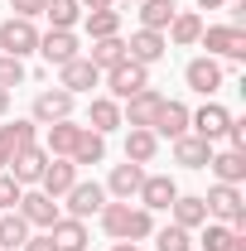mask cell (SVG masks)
<instances>
[{
  "mask_svg": "<svg viewBox=\"0 0 246 251\" xmlns=\"http://www.w3.org/2000/svg\"><path fill=\"white\" fill-rule=\"evenodd\" d=\"M5 111H10V92L0 87V116H5Z\"/></svg>",
  "mask_w": 246,
  "mask_h": 251,
  "instance_id": "f6af8a7d",
  "label": "cell"
},
{
  "mask_svg": "<svg viewBox=\"0 0 246 251\" xmlns=\"http://www.w3.org/2000/svg\"><path fill=\"white\" fill-rule=\"evenodd\" d=\"M25 82V58H10V53H0V87L10 92V87H20Z\"/></svg>",
  "mask_w": 246,
  "mask_h": 251,
  "instance_id": "8d00e7d4",
  "label": "cell"
},
{
  "mask_svg": "<svg viewBox=\"0 0 246 251\" xmlns=\"http://www.w3.org/2000/svg\"><path fill=\"white\" fill-rule=\"evenodd\" d=\"M39 53H44L49 68L73 63V58H77V34H73V29H49V34H39Z\"/></svg>",
  "mask_w": 246,
  "mask_h": 251,
  "instance_id": "4fadbf2b",
  "label": "cell"
},
{
  "mask_svg": "<svg viewBox=\"0 0 246 251\" xmlns=\"http://www.w3.org/2000/svg\"><path fill=\"white\" fill-rule=\"evenodd\" d=\"M20 251H58V247H53V237H49V232H39V237H29Z\"/></svg>",
  "mask_w": 246,
  "mask_h": 251,
  "instance_id": "ab89813d",
  "label": "cell"
},
{
  "mask_svg": "<svg viewBox=\"0 0 246 251\" xmlns=\"http://www.w3.org/2000/svg\"><path fill=\"white\" fill-rule=\"evenodd\" d=\"M116 126H121V101H116V97H92V106H87V130L106 135V130H116Z\"/></svg>",
  "mask_w": 246,
  "mask_h": 251,
  "instance_id": "d4e9b609",
  "label": "cell"
},
{
  "mask_svg": "<svg viewBox=\"0 0 246 251\" xmlns=\"http://www.w3.org/2000/svg\"><path fill=\"white\" fill-rule=\"evenodd\" d=\"M29 242V222L20 213H0V251H20Z\"/></svg>",
  "mask_w": 246,
  "mask_h": 251,
  "instance_id": "4dcf8cb0",
  "label": "cell"
},
{
  "mask_svg": "<svg viewBox=\"0 0 246 251\" xmlns=\"http://www.w3.org/2000/svg\"><path fill=\"white\" fill-rule=\"evenodd\" d=\"M213 140H203V135H179L174 140V164H184V169H208V159H213Z\"/></svg>",
  "mask_w": 246,
  "mask_h": 251,
  "instance_id": "2e32d148",
  "label": "cell"
},
{
  "mask_svg": "<svg viewBox=\"0 0 246 251\" xmlns=\"http://www.w3.org/2000/svg\"><path fill=\"white\" fill-rule=\"evenodd\" d=\"M208 169L217 174V184H242L246 179V150H213Z\"/></svg>",
  "mask_w": 246,
  "mask_h": 251,
  "instance_id": "7402d4cb",
  "label": "cell"
},
{
  "mask_svg": "<svg viewBox=\"0 0 246 251\" xmlns=\"http://www.w3.org/2000/svg\"><path fill=\"white\" fill-rule=\"evenodd\" d=\"M82 25H87L92 39H111V34H121V15H116V10H87Z\"/></svg>",
  "mask_w": 246,
  "mask_h": 251,
  "instance_id": "836d02e7",
  "label": "cell"
},
{
  "mask_svg": "<svg viewBox=\"0 0 246 251\" xmlns=\"http://www.w3.org/2000/svg\"><path fill=\"white\" fill-rule=\"evenodd\" d=\"M150 130H154V135H169V140L188 135V106H184V101H169V97H164V106H159V116H154Z\"/></svg>",
  "mask_w": 246,
  "mask_h": 251,
  "instance_id": "ffe728a7",
  "label": "cell"
},
{
  "mask_svg": "<svg viewBox=\"0 0 246 251\" xmlns=\"http://www.w3.org/2000/svg\"><path fill=\"white\" fill-rule=\"evenodd\" d=\"M0 140L10 145V155H20V150L39 145V126L34 121H10V126H0Z\"/></svg>",
  "mask_w": 246,
  "mask_h": 251,
  "instance_id": "1f68e13d",
  "label": "cell"
},
{
  "mask_svg": "<svg viewBox=\"0 0 246 251\" xmlns=\"http://www.w3.org/2000/svg\"><path fill=\"white\" fill-rule=\"evenodd\" d=\"M217 5H227V0H198V10H217Z\"/></svg>",
  "mask_w": 246,
  "mask_h": 251,
  "instance_id": "ee69618b",
  "label": "cell"
},
{
  "mask_svg": "<svg viewBox=\"0 0 246 251\" xmlns=\"http://www.w3.org/2000/svg\"><path fill=\"white\" fill-rule=\"evenodd\" d=\"M20 193H25V188L10 179V169H0V213H15V208H20Z\"/></svg>",
  "mask_w": 246,
  "mask_h": 251,
  "instance_id": "74e56055",
  "label": "cell"
},
{
  "mask_svg": "<svg viewBox=\"0 0 246 251\" xmlns=\"http://www.w3.org/2000/svg\"><path fill=\"white\" fill-rule=\"evenodd\" d=\"M150 237H154V251H193V237H188L184 227H174V222L159 227V232H150Z\"/></svg>",
  "mask_w": 246,
  "mask_h": 251,
  "instance_id": "e575fe53",
  "label": "cell"
},
{
  "mask_svg": "<svg viewBox=\"0 0 246 251\" xmlns=\"http://www.w3.org/2000/svg\"><path fill=\"white\" fill-rule=\"evenodd\" d=\"M203 208H208L213 222H227L237 237H246V198H242L237 184H213L203 193Z\"/></svg>",
  "mask_w": 246,
  "mask_h": 251,
  "instance_id": "7a4b0ae2",
  "label": "cell"
},
{
  "mask_svg": "<svg viewBox=\"0 0 246 251\" xmlns=\"http://www.w3.org/2000/svg\"><path fill=\"white\" fill-rule=\"evenodd\" d=\"M169 53V39L159 29H135L130 39H125V58L130 63H140V68H150V63H159Z\"/></svg>",
  "mask_w": 246,
  "mask_h": 251,
  "instance_id": "8fae6325",
  "label": "cell"
},
{
  "mask_svg": "<svg viewBox=\"0 0 246 251\" xmlns=\"http://www.w3.org/2000/svg\"><path fill=\"white\" fill-rule=\"evenodd\" d=\"M49 237H53L58 251H87V222L82 218H58L49 227Z\"/></svg>",
  "mask_w": 246,
  "mask_h": 251,
  "instance_id": "603a6c76",
  "label": "cell"
},
{
  "mask_svg": "<svg viewBox=\"0 0 246 251\" xmlns=\"http://www.w3.org/2000/svg\"><path fill=\"white\" fill-rule=\"evenodd\" d=\"M154 155H159V135L145 130V126H130L125 130V159L130 164H150Z\"/></svg>",
  "mask_w": 246,
  "mask_h": 251,
  "instance_id": "cb8c5ba5",
  "label": "cell"
},
{
  "mask_svg": "<svg viewBox=\"0 0 246 251\" xmlns=\"http://www.w3.org/2000/svg\"><path fill=\"white\" fill-rule=\"evenodd\" d=\"M82 10H111V0H77Z\"/></svg>",
  "mask_w": 246,
  "mask_h": 251,
  "instance_id": "60d3db41",
  "label": "cell"
},
{
  "mask_svg": "<svg viewBox=\"0 0 246 251\" xmlns=\"http://www.w3.org/2000/svg\"><path fill=\"white\" fill-rule=\"evenodd\" d=\"M73 101H77V97H73V92H63V87H44V92L34 97V116H29V121H34V126L68 121V116H73Z\"/></svg>",
  "mask_w": 246,
  "mask_h": 251,
  "instance_id": "52a82bcc",
  "label": "cell"
},
{
  "mask_svg": "<svg viewBox=\"0 0 246 251\" xmlns=\"http://www.w3.org/2000/svg\"><path fill=\"white\" fill-rule=\"evenodd\" d=\"M73 184H77V164H73V159H49V169H44V179H39V193L63 198Z\"/></svg>",
  "mask_w": 246,
  "mask_h": 251,
  "instance_id": "d6986e66",
  "label": "cell"
},
{
  "mask_svg": "<svg viewBox=\"0 0 246 251\" xmlns=\"http://www.w3.org/2000/svg\"><path fill=\"white\" fill-rule=\"evenodd\" d=\"M87 63L92 68H116V63H125V39L121 34H111V39H92V53H87Z\"/></svg>",
  "mask_w": 246,
  "mask_h": 251,
  "instance_id": "83f0119b",
  "label": "cell"
},
{
  "mask_svg": "<svg viewBox=\"0 0 246 251\" xmlns=\"http://www.w3.org/2000/svg\"><path fill=\"white\" fill-rule=\"evenodd\" d=\"M10 10H15L20 20H39V15L49 10V0H10Z\"/></svg>",
  "mask_w": 246,
  "mask_h": 251,
  "instance_id": "f35d334b",
  "label": "cell"
},
{
  "mask_svg": "<svg viewBox=\"0 0 246 251\" xmlns=\"http://www.w3.org/2000/svg\"><path fill=\"white\" fill-rule=\"evenodd\" d=\"M15 213L29 222V227H44V232L63 218V213H58V198H49V193H39V188H25V193H20V208H15Z\"/></svg>",
  "mask_w": 246,
  "mask_h": 251,
  "instance_id": "8992f818",
  "label": "cell"
},
{
  "mask_svg": "<svg viewBox=\"0 0 246 251\" xmlns=\"http://www.w3.org/2000/svg\"><path fill=\"white\" fill-rule=\"evenodd\" d=\"M0 53H10V58H29V53H39V29H34V20L10 15V20L0 25Z\"/></svg>",
  "mask_w": 246,
  "mask_h": 251,
  "instance_id": "277c9868",
  "label": "cell"
},
{
  "mask_svg": "<svg viewBox=\"0 0 246 251\" xmlns=\"http://www.w3.org/2000/svg\"><path fill=\"white\" fill-rule=\"evenodd\" d=\"M111 251H140L135 242H111Z\"/></svg>",
  "mask_w": 246,
  "mask_h": 251,
  "instance_id": "7bdbcfd3",
  "label": "cell"
},
{
  "mask_svg": "<svg viewBox=\"0 0 246 251\" xmlns=\"http://www.w3.org/2000/svg\"><path fill=\"white\" fill-rule=\"evenodd\" d=\"M169 213H174V227H184V232H193V227L208 222V208H203L198 193H179V198L169 203Z\"/></svg>",
  "mask_w": 246,
  "mask_h": 251,
  "instance_id": "484cf974",
  "label": "cell"
},
{
  "mask_svg": "<svg viewBox=\"0 0 246 251\" xmlns=\"http://www.w3.org/2000/svg\"><path fill=\"white\" fill-rule=\"evenodd\" d=\"M232 237H237V232H232L227 222H213V218H208L198 242H203V251H227V247H232Z\"/></svg>",
  "mask_w": 246,
  "mask_h": 251,
  "instance_id": "d590c367",
  "label": "cell"
},
{
  "mask_svg": "<svg viewBox=\"0 0 246 251\" xmlns=\"http://www.w3.org/2000/svg\"><path fill=\"white\" fill-rule=\"evenodd\" d=\"M159 106H164V92H154V87L125 97L121 101V126H145V130H150L154 116H159Z\"/></svg>",
  "mask_w": 246,
  "mask_h": 251,
  "instance_id": "9c48e42d",
  "label": "cell"
},
{
  "mask_svg": "<svg viewBox=\"0 0 246 251\" xmlns=\"http://www.w3.org/2000/svg\"><path fill=\"white\" fill-rule=\"evenodd\" d=\"M49 150L44 145H29V150H20V155L10 159V179L20 188H39V179H44V169H49Z\"/></svg>",
  "mask_w": 246,
  "mask_h": 251,
  "instance_id": "ba28073f",
  "label": "cell"
},
{
  "mask_svg": "<svg viewBox=\"0 0 246 251\" xmlns=\"http://www.w3.org/2000/svg\"><path fill=\"white\" fill-rule=\"evenodd\" d=\"M73 164H101L106 159V135H97V130H87L82 126V135H77V145H73Z\"/></svg>",
  "mask_w": 246,
  "mask_h": 251,
  "instance_id": "f1b7e54d",
  "label": "cell"
},
{
  "mask_svg": "<svg viewBox=\"0 0 246 251\" xmlns=\"http://www.w3.org/2000/svg\"><path fill=\"white\" fill-rule=\"evenodd\" d=\"M125 5H140V0H125Z\"/></svg>",
  "mask_w": 246,
  "mask_h": 251,
  "instance_id": "bcb514c9",
  "label": "cell"
},
{
  "mask_svg": "<svg viewBox=\"0 0 246 251\" xmlns=\"http://www.w3.org/2000/svg\"><path fill=\"white\" fill-rule=\"evenodd\" d=\"M140 184H145V164H130V159H125V164H116V169H111V179H106L101 188H106L111 198L130 203V198L140 193Z\"/></svg>",
  "mask_w": 246,
  "mask_h": 251,
  "instance_id": "e0dca14e",
  "label": "cell"
},
{
  "mask_svg": "<svg viewBox=\"0 0 246 251\" xmlns=\"http://www.w3.org/2000/svg\"><path fill=\"white\" fill-rule=\"evenodd\" d=\"M179 15V5L174 0H140V29H169V20Z\"/></svg>",
  "mask_w": 246,
  "mask_h": 251,
  "instance_id": "f546056e",
  "label": "cell"
},
{
  "mask_svg": "<svg viewBox=\"0 0 246 251\" xmlns=\"http://www.w3.org/2000/svg\"><path fill=\"white\" fill-rule=\"evenodd\" d=\"M106 87H111V97L116 101H125V97L145 92L150 87V68H140V63H116V68H106Z\"/></svg>",
  "mask_w": 246,
  "mask_h": 251,
  "instance_id": "5b68a950",
  "label": "cell"
},
{
  "mask_svg": "<svg viewBox=\"0 0 246 251\" xmlns=\"http://www.w3.org/2000/svg\"><path fill=\"white\" fill-rule=\"evenodd\" d=\"M97 82H101V68H92L82 53L58 68V87H63V92H73V97H77V92H92Z\"/></svg>",
  "mask_w": 246,
  "mask_h": 251,
  "instance_id": "5bb4252c",
  "label": "cell"
},
{
  "mask_svg": "<svg viewBox=\"0 0 246 251\" xmlns=\"http://www.w3.org/2000/svg\"><path fill=\"white\" fill-rule=\"evenodd\" d=\"M97 218H101V232H106L111 242H145V237L154 232V213H145L140 203L130 208V203H121V198H116V203H101Z\"/></svg>",
  "mask_w": 246,
  "mask_h": 251,
  "instance_id": "6da1fadb",
  "label": "cell"
},
{
  "mask_svg": "<svg viewBox=\"0 0 246 251\" xmlns=\"http://www.w3.org/2000/svg\"><path fill=\"white\" fill-rule=\"evenodd\" d=\"M198 34H203V15H193V10H179V15L169 20L164 39H169L174 49H188V44H198Z\"/></svg>",
  "mask_w": 246,
  "mask_h": 251,
  "instance_id": "4316f807",
  "label": "cell"
},
{
  "mask_svg": "<svg viewBox=\"0 0 246 251\" xmlns=\"http://www.w3.org/2000/svg\"><path fill=\"white\" fill-rule=\"evenodd\" d=\"M140 208L145 213H169V203L179 198V184L169 179V174H145V184H140Z\"/></svg>",
  "mask_w": 246,
  "mask_h": 251,
  "instance_id": "7c38bea8",
  "label": "cell"
},
{
  "mask_svg": "<svg viewBox=\"0 0 246 251\" xmlns=\"http://www.w3.org/2000/svg\"><path fill=\"white\" fill-rule=\"evenodd\" d=\"M77 135H82V126L73 121V116H68V121H53V126H49V135H44V150H49L53 159H68V155H73V145H77Z\"/></svg>",
  "mask_w": 246,
  "mask_h": 251,
  "instance_id": "44dd1931",
  "label": "cell"
},
{
  "mask_svg": "<svg viewBox=\"0 0 246 251\" xmlns=\"http://www.w3.org/2000/svg\"><path fill=\"white\" fill-rule=\"evenodd\" d=\"M63 198H68V218H92V213H101V203H106V188L101 184H82V179H77V184L68 188V193H63Z\"/></svg>",
  "mask_w": 246,
  "mask_h": 251,
  "instance_id": "9a60e30c",
  "label": "cell"
},
{
  "mask_svg": "<svg viewBox=\"0 0 246 251\" xmlns=\"http://www.w3.org/2000/svg\"><path fill=\"white\" fill-rule=\"evenodd\" d=\"M198 44L208 49V58H232V63L246 58V29H232V25H203Z\"/></svg>",
  "mask_w": 246,
  "mask_h": 251,
  "instance_id": "3957f363",
  "label": "cell"
},
{
  "mask_svg": "<svg viewBox=\"0 0 246 251\" xmlns=\"http://www.w3.org/2000/svg\"><path fill=\"white\" fill-rule=\"evenodd\" d=\"M10 159H15V155H10V145L0 140V169H10Z\"/></svg>",
  "mask_w": 246,
  "mask_h": 251,
  "instance_id": "b9f144b4",
  "label": "cell"
},
{
  "mask_svg": "<svg viewBox=\"0 0 246 251\" xmlns=\"http://www.w3.org/2000/svg\"><path fill=\"white\" fill-rule=\"evenodd\" d=\"M227 121H232V111H227L222 101H208V106L188 111V130H193V135H203V140H213V145L227 135Z\"/></svg>",
  "mask_w": 246,
  "mask_h": 251,
  "instance_id": "30bf717a",
  "label": "cell"
},
{
  "mask_svg": "<svg viewBox=\"0 0 246 251\" xmlns=\"http://www.w3.org/2000/svg\"><path fill=\"white\" fill-rule=\"evenodd\" d=\"M184 82L193 87V92L213 97L217 87H222V63H217V58H208V53H203V58H193V63L184 68Z\"/></svg>",
  "mask_w": 246,
  "mask_h": 251,
  "instance_id": "ac0fdd59",
  "label": "cell"
},
{
  "mask_svg": "<svg viewBox=\"0 0 246 251\" xmlns=\"http://www.w3.org/2000/svg\"><path fill=\"white\" fill-rule=\"evenodd\" d=\"M49 29H77V20H82V5L77 0H49Z\"/></svg>",
  "mask_w": 246,
  "mask_h": 251,
  "instance_id": "d6a6232c",
  "label": "cell"
}]
</instances>
